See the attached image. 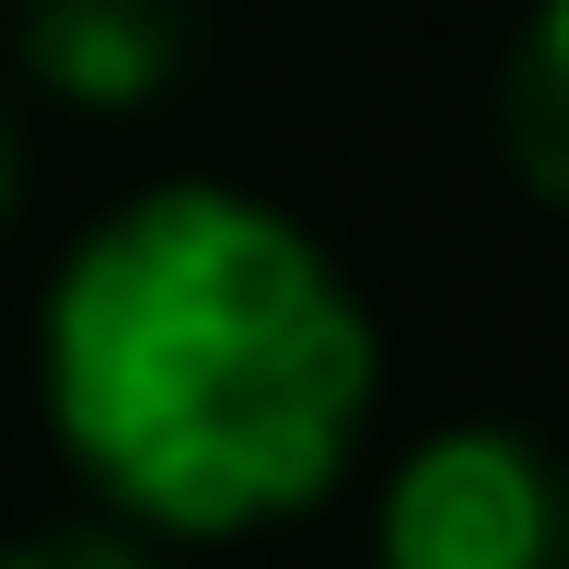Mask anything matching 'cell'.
I'll return each mask as SVG.
<instances>
[{"label": "cell", "instance_id": "cell-1", "mask_svg": "<svg viewBox=\"0 0 569 569\" xmlns=\"http://www.w3.org/2000/svg\"><path fill=\"white\" fill-rule=\"evenodd\" d=\"M36 407L106 523L244 547L349 488L383 326L315 221L232 174H163L70 232L36 302Z\"/></svg>", "mask_w": 569, "mask_h": 569}, {"label": "cell", "instance_id": "cell-2", "mask_svg": "<svg viewBox=\"0 0 569 569\" xmlns=\"http://www.w3.org/2000/svg\"><path fill=\"white\" fill-rule=\"evenodd\" d=\"M372 569H569V453L523 419H442L383 465Z\"/></svg>", "mask_w": 569, "mask_h": 569}, {"label": "cell", "instance_id": "cell-3", "mask_svg": "<svg viewBox=\"0 0 569 569\" xmlns=\"http://www.w3.org/2000/svg\"><path fill=\"white\" fill-rule=\"evenodd\" d=\"M12 70L59 117H151L198 70V0H12Z\"/></svg>", "mask_w": 569, "mask_h": 569}, {"label": "cell", "instance_id": "cell-4", "mask_svg": "<svg viewBox=\"0 0 569 569\" xmlns=\"http://www.w3.org/2000/svg\"><path fill=\"white\" fill-rule=\"evenodd\" d=\"M488 128H500V163L535 210L569 221V0H535L500 47V93H488Z\"/></svg>", "mask_w": 569, "mask_h": 569}, {"label": "cell", "instance_id": "cell-5", "mask_svg": "<svg viewBox=\"0 0 569 569\" xmlns=\"http://www.w3.org/2000/svg\"><path fill=\"white\" fill-rule=\"evenodd\" d=\"M0 569H174L151 535L106 523V511H59V523H23L0 535Z\"/></svg>", "mask_w": 569, "mask_h": 569}, {"label": "cell", "instance_id": "cell-6", "mask_svg": "<svg viewBox=\"0 0 569 569\" xmlns=\"http://www.w3.org/2000/svg\"><path fill=\"white\" fill-rule=\"evenodd\" d=\"M12 198H23V128H12V93H0V221H12Z\"/></svg>", "mask_w": 569, "mask_h": 569}]
</instances>
